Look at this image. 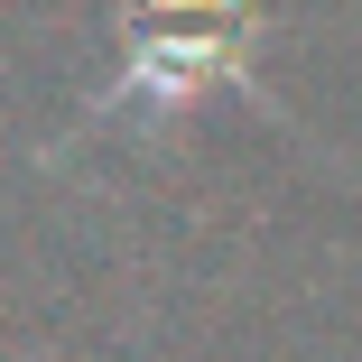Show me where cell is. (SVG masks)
I'll return each mask as SVG.
<instances>
[{
  "mask_svg": "<svg viewBox=\"0 0 362 362\" xmlns=\"http://www.w3.org/2000/svg\"><path fill=\"white\" fill-rule=\"evenodd\" d=\"M242 56H251L242 0H130V56H121V84L93 103V121H112L121 103L177 112L204 84H242Z\"/></svg>",
  "mask_w": 362,
  "mask_h": 362,
  "instance_id": "obj_1",
  "label": "cell"
}]
</instances>
